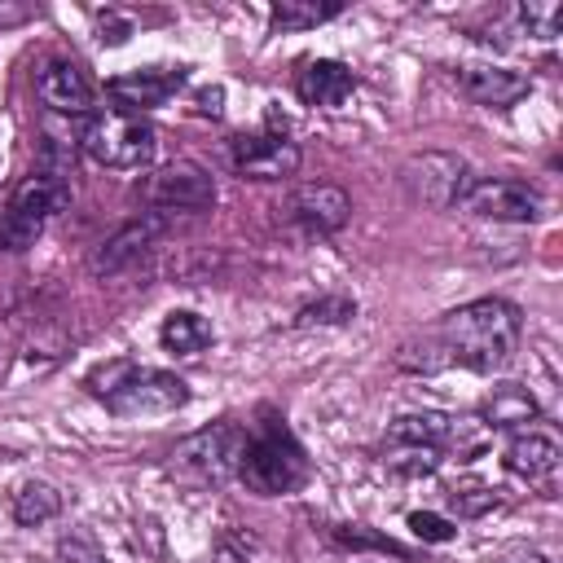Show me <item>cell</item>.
<instances>
[{
  "label": "cell",
  "instance_id": "18",
  "mask_svg": "<svg viewBox=\"0 0 563 563\" xmlns=\"http://www.w3.org/2000/svg\"><path fill=\"white\" fill-rule=\"evenodd\" d=\"M537 413H541V405L523 383H497L484 400V427H493V431L537 422Z\"/></svg>",
  "mask_w": 563,
  "mask_h": 563
},
{
  "label": "cell",
  "instance_id": "11",
  "mask_svg": "<svg viewBox=\"0 0 563 563\" xmlns=\"http://www.w3.org/2000/svg\"><path fill=\"white\" fill-rule=\"evenodd\" d=\"M352 216V198L339 185H299L286 198V220L295 229H303L308 238H330L347 224Z\"/></svg>",
  "mask_w": 563,
  "mask_h": 563
},
{
  "label": "cell",
  "instance_id": "12",
  "mask_svg": "<svg viewBox=\"0 0 563 563\" xmlns=\"http://www.w3.org/2000/svg\"><path fill=\"white\" fill-rule=\"evenodd\" d=\"M185 84V66H141V70H128V75H114L106 84L110 101L128 114H141V110H154L163 106L167 97H176Z\"/></svg>",
  "mask_w": 563,
  "mask_h": 563
},
{
  "label": "cell",
  "instance_id": "3",
  "mask_svg": "<svg viewBox=\"0 0 563 563\" xmlns=\"http://www.w3.org/2000/svg\"><path fill=\"white\" fill-rule=\"evenodd\" d=\"M233 475L260 497H282V493H295L308 479V457H303L299 440L277 418H268L255 435H246Z\"/></svg>",
  "mask_w": 563,
  "mask_h": 563
},
{
  "label": "cell",
  "instance_id": "10",
  "mask_svg": "<svg viewBox=\"0 0 563 563\" xmlns=\"http://www.w3.org/2000/svg\"><path fill=\"white\" fill-rule=\"evenodd\" d=\"M462 211L479 216V220H506V224H528L541 216V194L523 180H506V176H493V180H471L462 202Z\"/></svg>",
  "mask_w": 563,
  "mask_h": 563
},
{
  "label": "cell",
  "instance_id": "30",
  "mask_svg": "<svg viewBox=\"0 0 563 563\" xmlns=\"http://www.w3.org/2000/svg\"><path fill=\"white\" fill-rule=\"evenodd\" d=\"M501 563H550V559H545L541 550H528V545H519V550H510Z\"/></svg>",
  "mask_w": 563,
  "mask_h": 563
},
{
  "label": "cell",
  "instance_id": "20",
  "mask_svg": "<svg viewBox=\"0 0 563 563\" xmlns=\"http://www.w3.org/2000/svg\"><path fill=\"white\" fill-rule=\"evenodd\" d=\"M339 13H343L339 0H330V4H317V0H277L268 9V22H273V31H308V26H321V22L339 18Z\"/></svg>",
  "mask_w": 563,
  "mask_h": 563
},
{
  "label": "cell",
  "instance_id": "7",
  "mask_svg": "<svg viewBox=\"0 0 563 563\" xmlns=\"http://www.w3.org/2000/svg\"><path fill=\"white\" fill-rule=\"evenodd\" d=\"M242 444H246V431L242 427L216 422V427H202V431L185 435L172 449V466L185 471V475H194V479H202V484H224L238 471Z\"/></svg>",
  "mask_w": 563,
  "mask_h": 563
},
{
  "label": "cell",
  "instance_id": "8",
  "mask_svg": "<svg viewBox=\"0 0 563 563\" xmlns=\"http://www.w3.org/2000/svg\"><path fill=\"white\" fill-rule=\"evenodd\" d=\"M229 163L246 180H282V176H295L299 145L286 136V128H277V119H268L264 132H238L229 141Z\"/></svg>",
  "mask_w": 563,
  "mask_h": 563
},
{
  "label": "cell",
  "instance_id": "24",
  "mask_svg": "<svg viewBox=\"0 0 563 563\" xmlns=\"http://www.w3.org/2000/svg\"><path fill=\"white\" fill-rule=\"evenodd\" d=\"M356 312V303L347 295H325L308 308H299V325H343Z\"/></svg>",
  "mask_w": 563,
  "mask_h": 563
},
{
  "label": "cell",
  "instance_id": "9",
  "mask_svg": "<svg viewBox=\"0 0 563 563\" xmlns=\"http://www.w3.org/2000/svg\"><path fill=\"white\" fill-rule=\"evenodd\" d=\"M141 198L154 211H211L216 207V180L207 167L176 158V163H163L158 172L145 176Z\"/></svg>",
  "mask_w": 563,
  "mask_h": 563
},
{
  "label": "cell",
  "instance_id": "26",
  "mask_svg": "<svg viewBox=\"0 0 563 563\" xmlns=\"http://www.w3.org/2000/svg\"><path fill=\"white\" fill-rule=\"evenodd\" d=\"M409 528H413V537H422V541H431V545L457 537V523H449L444 515H431V510H413V515H409Z\"/></svg>",
  "mask_w": 563,
  "mask_h": 563
},
{
  "label": "cell",
  "instance_id": "6",
  "mask_svg": "<svg viewBox=\"0 0 563 563\" xmlns=\"http://www.w3.org/2000/svg\"><path fill=\"white\" fill-rule=\"evenodd\" d=\"M400 185H405V194H409L418 207L449 211V207L462 202V194H466V185H471V167H466V158H457V154L422 150V154H413V158L400 167Z\"/></svg>",
  "mask_w": 563,
  "mask_h": 563
},
{
  "label": "cell",
  "instance_id": "1",
  "mask_svg": "<svg viewBox=\"0 0 563 563\" xmlns=\"http://www.w3.org/2000/svg\"><path fill=\"white\" fill-rule=\"evenodd\" d=\"M519 334H523L519 308L488 295V299L453 308L427 334V347L440 352L435 365H462V369H475V374H501L519 352Z\"/></svg>",
  "mask_w": 563,
  "mask_h": 563
},
{
  "label": "cell",
  "instance_id": "15",
  "mask_svg": "<svg viewBox=\"0 0 563 563\" xmlns=\"http://www.w3.org/2000/svg\"><path fill=\"white\" fill-rule=\"evenodd\" d=\"M295 92H299L303 106L334 110V106H343V101L356 92V75H352L343 62H334V57H312V62L299 66Z\"/></svg>",
  "mask_w": 563,
  "mask_h": 563
},
{
  "label": "cell",
  "instance_id": "2",
  "mask_svg": "<svg viewBox=\"0 0 563 563\" xmlns=\"http://www.w3.org/2000/svg\"><path fill=\"white\" fill-rule=\"evenodd\" d=\"M88 387L119 418H158V413H176L189 400L185 378H176L167 369L132 365V361H106L101 369L88 374Z\"/></svg>",
  "mask_w": 563,
  "mask_h": 563
},
{
  "label": "cell",
  "instance_id": "17",
  "mask_svg": "<svg viewBox=\"0 0 563 563\" xmlns=\"http://www.w3.org/2000/svg\"><path fill=\"white\" fill-rule=\"evenodd\" d=\"M559 440L554 435H541V431H519L510 444H506V453H501V462H506V471L510 475H519V479H541V475H550L554 466H559Z\"/></svg>",
  "mask_w": 563,
  "mask_h": 563
},
{
  "label": "cell",
  "instance_id": "5",
  "mask_svg": "<svg viewBox=\"0 0 563 563\" xmlns=\"http://www.w3.org/2000/svg\"><path fill=\"white\" fill-rule=\"evenodd\" d=\"M66 207H70V180L35 167V172L13 189V198H9V207H4V216H0V246H4V251H26V246L44 233V224H48L53 216H62Z\"/></svg>",
  "mask_w": 563,
  "mask_h": 563
},
{
  "label": "cell",
  "instance_id": "23",
  "mask_svg": "<svg viewBox=\"0 0 563 563\" xmlns=\"http://www.w3.org/2000/svg\"><path fill=\"white\" fill-rule=\"evenodd\" d=\"M519 22L528 26V35L554 40L559 26H563V4H559V0H523V4H519Z\"/></svg>",
  "mask_w": 563,
  "mask_h": 563
},
{
  "label": "cell",
  "instance_id": "22",
  "mask_svg": "<svg viewBox=\"0 0 563 563\" xmlns=\"http://www.w3.org/2000/svg\"><path fill=\"white\" fill-rule=\"evenodd\" d=\"M383 462H387V471L418 479V475H431L444 462V453H435L427 444H383Z\"/></svg>",
  "mask_w": 563,
  "mask_h": 563
},
{
  "label": "cell",
  "instance_id": "4",
  "mask_svg": "<svg viewBox=\"0 0 563 563\" xmlns=\"http://www.w3.org/2000/svg\"><path fill=\"white\" fill-rule=\"evenodd\" d=\"M79 145L92 163L101 167H114V172H136L154 158V128L150 119L141 114H128L119 106H101L84 119V132H79Z\"/></svg>",
  "mask_w": 563,
  "mask_h": 563
},
{
  "label": "cell",
  "instance_id": "25",
  "mask_svg": "<svg viewBox=\"0 0 563 563\" xmlns=\"http://www.w3.org/2000/svg\"><path fill=\"white\" fill-rule=\"evenodd\" d=\"M449 501H453L457 515H466V519H475V515H484V510L497 506V497H493L484 484H457V488L449 493Z\"/></svg>",
  "mask_w": 563,
  "mask_h": 563
},
{
  "label": "cell",
  "instance_id": "19",
  "mask_svg": "<svg viewBox=\"0 0 563 563\" xmlns=\"http://www.w3.org/2000/svg\"><path fill=\"white\" fill-rule=\"evenodd\" d=\"M158 339H163V347H167V352H176V356H198L216 334H211V321H207V317H198V312L180 308V312H167V321H163Z\"/></svg>",
  "mask_w": 563,
  "mask_h": 563
},
{
  "label": "cell",
  "instance_id": "21",
  "mask_svg": "<svg viewBox=\"0 0 563 563\" xmlns=\"http://www.w3.org/2000/svg\"><path fill=\"white\" fill-rule=\"evenodd\" d=\"M62 510V493L44 479H26L18 493H13V519L22 528H35V523H48L53 515Z\"/></svg>",
  "mask_w": 563,
  "mask_h": 563
},
{
  "label": "cell",
  "instance_id": "29",
  "mask_svg": "<svg viewBox=\"0 0 563 563\" xmlns=\"http://www.w3.org/2000/svg\"><path fill=\"white\" fill-rule=\"evenodd\" d=\"M194 110H198L202 119H220V114H224V88H220V84L198 88V92H194Z\"/></svg>",
  "mask_w": 563,
  "mask_h": 563
},
{
  "label": "cell",
  "instance_id": "28",
  "mask_svg": "<svg viewBox=\"0 0 563 563\" xmlns=\"http://www.w3.org/2000/svg\"><path fill=\"white\" fill-rule=\"evenodd\" d=\"M97 26H101V44H123V40L132 35V22H128V18H119L114 9L97 13Z\"/></svg>",
  "mask_w": 563,
  "mask_h": 563
},
{
  "label": "cell",
  "instance_id": "16",
  "mask_svg": "<svg viewBox=\"0 0 563 563\" xmlns=\"http://www.w3.org/2000/svg\"><path fill=\"white\" fill-rule=\"evenodd\" d=\"M158 229H163V216L158 211H145V216L128 220L119 233H110L101 242V251L92 255V273H119V268H128L132 260L145 255V246L158 238Z\"/></svg>",
  "mask_w": 563,
  "mask_h": 563
},
{
  "label": "cell",
  "instance_id": "27",
  "mask_svg": "<svg viewBox=\"0 0 563 563\" xmlns=\"http://www.w3.org/2000/svg\"><path fill=\"white\" fill-rule=\"evenodd\" d=\"M57 554H62V563H101V550H97V541H88L84 532H70V537H62Z\"/></svg>",
  "mask_w": 563,
  "mask_h": 563
},
{
  "label": "cell",
  "instance_id": "13",
  "mask_svg": "<svg viewBox=\"0 0 563 563\" xmlns=\"http://www.w3.org/2000/svg\"><path fill=\"white\" fill-rule=\"evenodd\" d=\"M35 97L53 114H88L92 106V79L75 57H53L35 75Z\"/></svg>",
  "mask_w": 563,
  "mask_h": 563
},
{
  "label": "cell",
  "instance_id": "14",
  "mask_svg": "<svg viewBox=\"0 0 563 563\" xmlns=\"http://www.w3.org/2000/svg\"><path fill=\"white\" fill-rule=\"evenodd\" d=\"M457 88L462 97H471L475 106H493V110H506L515 106L519 97H528V75L519 70H506V66H488V62H471L457 70Z\"/></svg>",
  "mask_w": 563,
  "mask_h": 563
}]
</instances>
